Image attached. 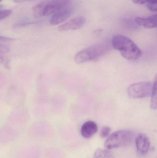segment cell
Instances as JSON below:
<instances>
[{
    "label": "cell",
    "instance_id": "1",
    "mask_svg": "<svg viewBox=\"0 0 157 158\" xmlns=\"http://www.w3.org/2000/svg\"><path fill=\"white\" fill-rule=\"evenodd\" d=\"M112 45L115 50L119 51L123 57L129 60H137L142 55L141 49L128 37L122 35L113 36Z\"/></svg>",
    "mask_w": 157,
    "mask_h": 158
},
{
    "label": "cell",
    "instance_id": "2",
    "mask_svg": "<svg viewBox=\"0 0 157 158\" xmlns=\"http://www.w3.org/2000/svg\"><path fill=\"white\" fill-rule=\"evenodd\" d=\"M71 0H48L38 4L32 10L35 17L49 16L69 6Z\"/></svg>",
    "mask_w": 157,
    "mask_h": 158
},
{
    "label": "cell",
    "instance_id": "3",
    "mask_svg": "<svg viewBox=\"0 0 157 158\" xmlns=\"http://www.w3.org/2000/svg\"><path fill=\"white\" fill-rule=\"evenodd\" d=\"M108 49V48L104 44H98L86 48L76 54L74 56L75 62L77 64H80L96 60L104 55Z\"/></svg>",
    "mask_w": 157,
    "mask_h": 158
},
{
    "label": "cell",
    "instance_id": "4",
    "mask_svg": "<svg viewBox=\"0 0 157 158\" xmlns=\"http://www.w3.org/2000/svg\"><path fill=\"white\" fill-rule=\"evenodd\" d=\"M133 133L131 131L121 130L111 135L105 143V147L110 150L120 147L127 145L131 142Z\"/></svg>",
    "mask_w": 157,
    "mask_h": 158
},
{
    "label": "cell",
    "instance_id": "5",
    "mask_svg": "<svg viewBox=\"0 0 157 158\" xmlns=\"http://www.w3.org/2000/svg\"><path fill=\"white\" fill-rule=\"evenodd\" d=\"M153 84L150 82L143 81L130 85L127 89L128 95L133 99H139L151 95Z\"/></svg>",
    "mask_w": 157,
    "mask_h": 158
},
{
    "label": "cell",
    "instance_id": "6",
    "mask_svg": "<svg viewBox=\"0 0 157 158\" xmlns=\"http://www.w3.org/2000/svg\"><path fill=\"white\" fill-rule=\"evenodd\" d=\"M86 22V19L83 17L79 16L70 19L66 23L58 27V30L61 31L69 30H77L81 28Z\"/></svg>",
    "mask_w": 157,
    "mask_h": 158
},
{
    "label": "cell",
    "instance_id": "7",
    "mask_svg": "<svg viewBox=\"0 0 157 158\" xmlns=\"http://www.w3.org/2000/svg\"><path fill=\"white\" fill-rule=\"evenodd\" d=\"M72 11V7L70 6L58 11L52 16L50 23L52 25H57L63 23L70 17Z\"/></svg>",
    "mask_w": 157,
    "mask_h": 158
},
{
    "label": "cell",
    "instance_id": "8",
    "mask_svg": "<svg viewBox=\"0 0 157 158\" xmlns=\"http://www.w3.org/2000/svg\"><path fill=\"white\" fill-rule=\"evenodd\" d=\"M135 144L138 152L142 155H146L150 148V140L146 135L140 134L135 139Z\"/></svg>",
    "mask_w": 157,
    "mask_h": 158
},
{
    "label": "cell",
    "instance_id": "9",
    "mask_svg": "<svg viewBox=\"0 0 157 158\" xmlns=\"http://www.w3.org/2000/svg\"><path fill=\"white\" fill-rule=\"evenodd\" d=\"M98 131V126L95 122L88 121L86 122L81 128V134L85 138H90Z\"/></svg>",
    "mask_w": 157,
    "mask_h": 158
},
{
    "label": "cell",
    "instance_id": "10",
    "mask_svg": "<svg viewBox=\"0 0 157 158\" xmlns=\"http://www.w3.org/2000/svg\"><path fill=\"white\" fill-rule=\"evenodd\" d=\"M135 21L138 25L146 28H157V19L153 15L147 18H136Z\"/></svg>",
    "mask_w": 157,
    "mask_h": 158
},
{
    "label": "cell",
    "instance_id": "11",
    "mask_svg": "<svg viewBox=\"0 0 157 158\" xmlns=\"http://www.w3.org/2000/svg\"><path fill=\"white\" fill-rule=\"evenodd\" d=\"M150 108L153 110L157 109V74L155 77L153 84V89L151 94Z\"/></svg>",
    "mask_w": 157,
    "mask_h": 158
},
{
    "label": "cell",
    "instance_id": "12",
    "mask_svg": "<svg viewBox=\"0 0 157 158\" xmlns=\"http://www.w3.org/2000/svg\"><path fill=\"white\" fill-rule=\"evenodd\" d=\"M93 158H114L112 153L107 150L98 148L96 150Z\"/></svg>",
    "mask_w": 157,
    "mask_h": 158
},
{
    "label": "cell",
    "instance_id": "13",
    "mask_svg": "<svg viewBox=\"0 0 157 158\" xmlns=\"http://www.w3.org/2000/svg\"><path fill=\"white\" fill-rule=\"evenodd\" d=\"M111 131V129L108 126L102 127L100 132V136L102 138L108 137Z\"/></svg>",
    "mask_w": 157,
    "mask_h": 158
},
{
    "label": "cell",
    "instance_id": "14",
    "mask_svg": "<svg viewBox=\"0 0 157 158\" xmlns=\"http://www.w3.org/2000/svg\"><path fill=\"white\" fill-rule=\"evenodd\" d=\"M147 6L150 11L152 12L157 11V0H152L147 4Z\"/></svg>",
    "mask_w": 157,
    "mask_h": 158
},
{
    "label": "cell",
    "instance_id": "15",
    "mask_svg": "<svg viewBox=\"0 0 157 158\" xmlns=\"http://www.w3.org/2000/svg\"><path fill=\"white\" fill-rule=\"evenodd\" d=\"M12 11L10 9H4L0 11V20L5 19L12 14Z\"/></svg>",
    "mask_w": 157,
    "mask_h": 158
},
{
    "label": "cell",
    "instance_id": "16",
    "mask_svg": "<svg viewBox=\"0 0 157 158\" xmlns=\"http://www.w3.org/2000/svg\"><path fill=\"white\" fill-rule=\"evenodd\" d=\"M152 0H132L135 3L137 4L143 5L146 3Z\"/></svg>",
    "mask_w": 157,
    "mask_h": 158
},
{
    "label": "cell",
    "instance_id": "17",
    "mask_svg": "<svg viewBox=\"0 0 157 158\" xmlns=\"http://www.w3.org/2000/svg\"><path fill=\"white\" fill-rule=\"evenodd\" d=\"M32 1H35V0H14V2L15 3H22L24 2Z\"/></svg>",
    "mask_w": 157,
    "mask_h": 158
},
{
    "label": "cell",
    "instance_id": "18",
    "mask_svg": "<svg viewBox=\"0 0 157 158\" xmlns=\"http://www.w3.org/2000/svg\"><path fill=\"white\" fill-rule=\"evenodd\" d=\"M153 16H154V17H155L157 19V14H156V15H154Z\"/></svg>",
    "mask_w": 157,
    "mask_h": 158
},
{
    "label": "cell",
    "instance_id": "19",
    "mask_svg": "<svg viewBox=\"0 0 157 158\" xmlns=\"http://www.w3.org/2000/svg\"><path fill=\"white\" fill-rule=\"evenodd\" d=\"M2 0H0V2H2Z\"/></svg>",
    "mask_w": 157,
    "mask_h": 158
},
{
    "label": "cell",
    "instance_id": "20",
    "mask_svg": "<svg viewBox=\"0 0 157 158\" xmlns=\"http://www.w3.org/2000/svg\"></svg>",
    "mask_w": 157,
    "mask_h": 158
}]
</instances>
